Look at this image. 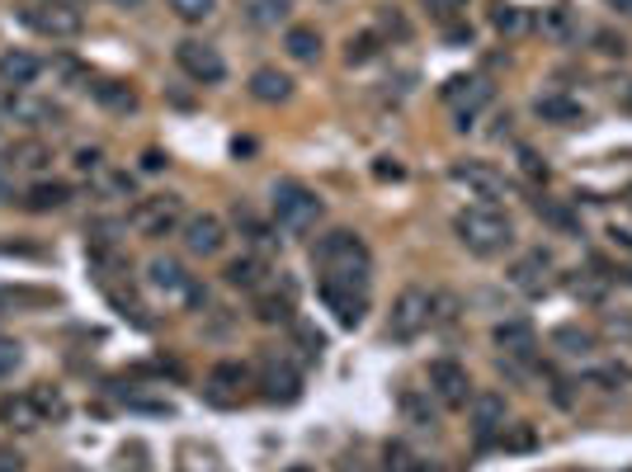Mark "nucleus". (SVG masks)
<instances>
[{"label": "nucleus", "mask_w": 632, "mask_h": 472, "mask_svg": "<svg viewBox=\"0 0 632 472\" xmlns=\"http://www.w3.org/2000/svg\"><path fill=\"white\" fill-rule=\"evenodd\" d=\"M260 397L264 402H279V406H289V402L303 397V373L293 369V359L264 355V364H260Z\"/></svg>", "instance_id": "12"}, {"label": "nucleus", "mask_w": 632, "mask_h": 472, "mask_svg": "<svg viewBox=\"0 0 632 472\" xmlns=\"http://www.w3.org/2000/svg\"><path fill=\"white\" fill-rule=\"evenodd\" d=\"M519 161H524L529 176H543L548 180V166H539V156H533V151H519Z\"/></svg>", "instance_id": "49"}, {"label": "nucleus", "mask_w": 632, "mask_h": 472, "mask_svg": "<svg viewBox=\"0 0 632 472\" xmlns=\"http://www.w3.org/2000/svg\"><path fill=\"white\" fill-rule=\"evenodd\" d=\"M256 317L264 326H289L293 322V279L274 274L264 289L256 293Z\"/></svg>", "instance_id": "16"}, {"label": "nucleus", "mask_w": 632, "mask_h": 472, "mask_svg": "<svg viewBox=\"0 0 632 472\" xmlns=\"http://www.w3.org/2000/svg\"><path fill=\"white\" fill-rule=\"evenodd\" d=\"M223 279L232 283V289H246V293H260L264 283L274 279V270H270V260L264 256H256V250H250V256H236L227 270H223Z\"/></svg>", "instance_id": "22"}, {"label": "nucleus", "mask_w": 632, "mask_h": 472, "mask_svg": "<svg viewBox=\"0 0 632 472\" xmlns=\"http://www.w3.org/2000/svg\"><path fill=\"white\" fill-rule=\"evenodd\" d=\"M492 100H496V86L486 81V76H449L444 81V104L453 109L458 128H472V119H477Z\"/></svg>", "instance_id": "9"}, {"label": "nucleus", "mask_w": 632, "mask_h": 472, "mask_svg": "<svg viewBox=\"0 0 632 472\" xmlns=\"http://www.w3.org/2000/svg\"><path fill=\"white\" fill-rule=\"evenodd\" d=\"M599 43H605V53H619V57L628 53V43H623V38H609V34H599Z\"/></svg>", "instance_id": "50"}, {"label": "nucleus", "mask_w": 632, "mask_h": 472, "mask_svg": "<svg viewBox=\"0 0 632 472\" xmlns=\"http://www.w3.org/2000/svg\"><path fill=\"white\" fill-rule=\"evenodd\" d=\"M283 47H289L293 61H316L321 57V34H316L312 24H293L289 34H283Z\"/></svg>", "instance_id": "29"}, {"label": "nucleus", "mask_w": 632, "mask_h": 472, "mask_svg": "<svg viewBox=\"0 0 632 472\" xmlns=\"http://www.w3.org/2000/svg\"><path fill=\"white\" fill-rule=\"evenodd\" d=\"M492 24L500 29V34H510V38H515V34H524V29H529L533 20H529L524 10H515V5H500V10L492 14Z\"/></svg>", "instance_id": "36"}, {"label": "nucleus", "mask_w": 632, "mask_h": 472, "mask_svg": "<svg viewBox=\"0 0 632 472\" xmlns=\"http://www.w3.org/2000/svg\"><path fill=\"white\" fill-rule=\"evenodd\" d=\"M430 397L444 406V412H463L472 402V378L463 364H453V359H435L430 364Z\"/></svg>", "instance_id": "11"}, {"label": "nucleus", "mask_w": 632, "mask_h": 472, "mask_svg": "<svg viewBox=\"0 0 632 472\" xmlns=\"http://www.w3.org/2000/svg\"><path fill=\"white\" fill-rule=\"evenodd\" d=\"M176 61H180V71L189 76V81H199V86H217L227 76L223 53H217L213 43H203V38H184L176 47Z\"/></svg>", "instance_id": "10"}, {"label": "nucleus", "mask_w": 632, "mask_h": 472, "mask_svg": "<svg viewBox=\"0 0 632 472\" xmlns=\"http://www.w3.org/2000/svg\"><path fill=\"white\" fill-rule=\"evenodd\" d=\"M623 109H628V114H632V81H628V90H623Z\"/></svg>", "instance_id": "53"}, {"label": "nucleus", "mask_w": 632, "mask_h": 472, "mask_svg": "<svg viewBox=\"0 0 632 472\" xmlns=\"http://www.w3.org/2000/svg\"><path fill=\"white\" fill-rule=\"evenodd\" d=\"M383 472H425V463L406 445H387L383 449Z\"/></svg>", "instance_id": "35"}, {"label": "nucleus", "mask_w": 632, "mask_h": 472, "mask_svg": "<svg viewBox=\"0 0 632 472\" xmlns=\"http://www.w3.org/2000/svg\"><path fill=\"white\" fill-rule=\"evenodd\" d=\"M236 227H246V241L256 246V256H264V250H270V246L279 241V236H274L270 227H264L256 213H246V209H236Z\"/></svg>", "instance_id": "31"}, {"label": "nucleus", "mask_w": 632, "mask_h": 472, "mask_svg": "<svg viewBox=\"0 0 632 472\" xmlns=\"http://www.w3.org/2000/svg\"><path fill=\"white\" fill-rule=\"evenodd\" d=\"M47 161H53V151H47L38 137H29V142H14V147H10V156H5V166H10V170H24V176H43V170H47Z\"/></svg>", "instance_id": "26"}, {"label": "nucleus", "mask_w": 632, "mask_h": 472, "mask_svg": "<svg viewBox=\"0 0 632 472\" xmlns=\"http://www.w3.org/2000/svg\"><path fill=\"white\" fill-rule=\"evenodd\" d=\"M439 317V297L430 289H420V283H410V289L397 293V303H392V317H387V336L392 340H416L425 330L435 326Z\"/></svg>", "instance_id": "6"}, {"label": "nucleus", "mask_w": 632, "mask_h": 472, "mask_svg": "<svg viewBox=\"0 0 632 472\" xmlns=\"http://www.w3.org/2000/svg\"><path fill=\"white\" fill-rule=\"evenodd\" d=\"M250 387V369L246 364H217L208 378H203V397L213 406H241Z\"/></svg>", "instance_id": "14"}, {"label": "nucleus", "mask_w": 632, "mask_h": 472, "mask_svg": "<svg viewBox=\"0 0 632 472\" xmlns=\"http://www.w3.org/2000/svg\"><path fill=\"white\" fill-rule=\"evenodd\" d=\"M166 5L176 10V20H184V24H203L217 14V0H166Z\"/></svg>", "instance_id": "32"}, {"label": "nucleus", "mask_w": 632, "mask_h": 472, "mask_svg": "<svg viewBox=\"0 0 632 472\" xmlns=\"http://www.w3.org/2000/svg\"><path fill=\"white\" fill-rule=\"evenodd\" d=\"M425 10L449 24V20H458V14H467V0H425Z\"/></svg>", "instance_id": "40"}, {"label": "nucleus", "mask_w": 632, "mask_h": 472, "mask_svg": "<svg viewBox=\"0 0 632 472\" xmlns=\"http://www.w3.org/2000/svg\"><path fill=\"white\" fill-rule=\"evenodd\" d=\"M104 166V156L100 147H86V151H76V170H86V176H94V170Z\"/></svg>", "instance_id": "44"}, {"label": "nucleus", "mask_w": 632, "mask_h": 472, "mask_svg": "<svg viewBox=\"0 0 632 472\" xmlns=\"http://www.w3.org/2000/svg\"><path fill=\"white\" fill-rule=\"evenodd\" d=\"M628 283H632V274H628Z\"/></svg>", "instance_id": "55"}, {"label": "nucleus", "mask_w": 632, "mask_h": 472, "mask_svg": "<svg viewBox=\"0 0 632 472\" xmlns=\"http://www.w3.org/2000/svg\"><path fill=\"white\" fill-rule=\"evenodd\" d=\"M316 293H321V303L326 312L336 317L340 326H359L363 317H369V293H359V289H336V283H316Z\"/></svg>", "instance_id": "18"}, {"label": "nucleus", "mask_w": 632, "mask_h": 472, "mask_svg": "<svg viewBox=\"0 0 632 472\" xmlns=\"http://www.w3.org/2000/svg\"><path fill=\"white\" fill-rule=\"evenodd\" d=\"M293 0H241V14L250 29H279L283 20H289Z\"/></svg>", "instance_id": "28"}, {"label": "nucleus", "mask_w": 632, "mask_h": 472, "mask_svg": "<svg viewBox=\"0 0 632 472\" xmlns=\"http://www.w3.org/2000/svg\"><path fill=\"white\" fill-rule=\"evenodd\" d=\"M14 199V170L0 161V203H10Z\"/></svg>", "instance_id": "48"}, {"label": "nucleus", "mask_w": 632, "mask_h": 472, "mask_svg": "<svg viewBox=\"0 0 632 472\" xmlns=\"http://www.w3.org/2000/svg\"><path fill=\"white\" fill-rule=\"evenodd\" d=\"M496 345H500V364L510 369L515 378H524L533 364H539V330H533L529 322H500L496 330Z\"/></svg>", "instance_id": "8"}, {"label": "nucleus", "mask_w": 632, "mask_h": 472, "mask_svg": "<svg viewBox=\"0 0 632 472\" xmlns=\"http://www.w3.org/2000/svg\"><path fill=\"white\" fill-rule=\"evenodd\" d=\"M90 94H94V104L109 109V114H137V90L128 81H100V76H94Z\"/></svg>", "instance_id": "24"}, {"label": "nucleus", "mask_w": 632, "mask_h": 472, "mask_svg": "<svg viewBox=\"0 0 632 472\" xmlns=\"http://www.w3.org/2000/svg\"><path fill=\"white\" fill-rule=\"evenodd\" d=\"M449 180H453V184H463L477 203H500L505 194H510V184H505V176H500L496 166H486V161H458V166L449 170Z\"/></svg>", "instance_id": "13"}, {"label": "nucleus", "mask_w": 632, "mask_h": 472, "mask_svg": "<svg viewBox=\"0 0 632 472\" xmlns=\"http://www.w3.org/2000/svg\"><path fill=\"white\" fill-rule=\"evenodd\" d=\"M67 416V402H61V392L53 387H34V392H14V397H0V425H10V430H43L47 420H61Z\"/></svg>", "instance_id": "4"}, {"label": "nucleus", "mask_w": 632, "mask_h": 472, "mask_svg": "<svg viewBox=\"0 0 632 472\" xmlns=\"http://www.w3.org/2000/svg\"><path fill=\"white\" fill-rule=\"evenodd\" d=\"M402 412L410 416V425H420V430H430V425H435V412L416 397V392H406V397H402Z\"/></svg>", "instance_id": "39"}, {"label": "nucleus", "mask_w": 632, "mask_h": 472, "mask_svg": "<svg viewBox=\"0 0 632 472\" xmlns=\"http://www.w3.org/2000/svg\"><path fill=\"white\" fill-rule=\"evenodd\" d=\"M453 232H458V241L482 260H492L500 250L515 246V223L500 203H472V209H463L453 217Z\"/></svg>", "instance_id": "2"}, {"label": "nucleus", "mask_w": 632, "mask_h": 472, "mask_svg": "<svg viewBox=\"0 0 632 472\" xmlns=\"http://www.w3.org/2000/svg\"><path fill=\"white\" fill-rule=\"evenodd\" d=\"M38 76H43V61L34 53H24V47L0 53V86H5V90H29Z\"/></svg>", "instance_id": "21"}, {"label": "nucleus", "mask_w": 632, "mask_h": 472, "mask_svg": "<svg viewBox=\"0 0 632 472\" xmlns=\"http://www.w3.org/2000/svg\"><path fill=\"white\" fill-rule=\"evenodd\" d=\"M548 274H552V256L548 250H524L515 265H510V283L529 297H543L548 293Z\"/></svg>", "instance_id": "19"}, {"label": "nucleus", "mask_w": 632, "mask_h": 472, "mask_svg": "<svg viewBox=\"0 0 632 472\" xmlns=\"http://www.w3.org/2000/svg\"><path fill=\"white\" fill-rule=\"evenodd\" d=\"M20 20L34 29L38 38H53V43L81 38V29H86V14L76 0H29V5H20Z\"/></svg>", "instance_id": "5"}, {"label": "nucleus", "mask_w": 632, "mask_h": 472, "mask_svg": "<svg viewBox=\"0 0 632 472\" xmlns=\"http://www.w3.org/2000/svg\"><path fill=\"white\" fill-rule=\"evenodd\" d=\"M289 472H312V468H289Z\"/></svg>", "instance_id": "54"}, {"label": "nucleus", "mask_w": 632, "mask_h": 472, "mask_svg": "<svg viewBox=\"0 0 632 472\" xmlns=\"http://www.w3.org/2000/svg\"><path fill=\"white\" fill-rule=\"evenodd\" d=\"M373 176H377V180H402V176H406V166H402V161H392V156H377Z\"/></svg>", "instance_id": "43"}, {"label": "nucleus", "mask_w": 632, "mask_h": 472, "mask_svg": "<svg viewBox=\"0 0 632 472\" xmlns=\"http://www.w3.org/2000/svg\"><path fill=\"white\" fill-rule=\"evenodd\" d=\"M539 217H548V223H552V227H562L566 236H576V232H580V227H576V217L566 213L562 203H552V199H539Z\"/></svg>", "instance_id": "38"}, {"label": "nucleus", "mask_w": 632, "mask_h": 472, "mask_svg": "<svg viewBox=\"0 0 632 472\" xmlns=\"http://www.w3.org/2000/svg\"><path fill=\"white\" fill-rule=\"evenodd\" d=\"M24 364V345L14 340V336H0V383L5 378H14V369Z\"/></svg>", "instance_id": "37"}, {"label": "nucleus", "mask_w": 632, "mask_h": 472, "mask_svg": "<svg viewBox=\"0 0 632 472\" xmlns=\"http://www.w3.org/2000/svg\"><path fill=\"white\" fill-rule=\"evenodd\" d=\"M133 232L137 236H147V241H161V236L170 232H180L184 227V199L180 194H147L133 209Z\"/></svg>", "instance_id": "7"}, {"label": "nucleus", "mask_w": 632, "mask_h": 472, "mask_svg": "<svg viewBox=\"0 0 632 472\" xmlns=\"http://www.w3.org/2000/svg\"><path fill=\"white\" fill-rule=\"evenodd\" d=\"M270 209H274L279 232H289V236H307L316 223H321V213H326L321 199H316L303 180H279L270 189Z\"/></svg>", "instance_id": "3"}, {"label": "nucleus", "mask_w": 632, "mask_h": 472, "mask_svg": "<svg viewBox=\"0 0 632 472\" xmlns=\"http://www.w3.org/2000/svg\"><path fill=\"white\" fill-rule=\"evenodd\" d=\"M383 34H397V38H406V34H410V24L402 20L397 10H383ZM383 34H377V38H383Z\"/></svg>", "instance_id": "45"}, {"label": "nucleus", "mask_w": 632, "mask_h": 472, "mask_svg": "<svg viewBox=\"0 0 632 472\" xmlns=\"http://www.w3.org/2000/svg\"><path fill=\"white\" fill-rule=\"evenodd\" d=\"M312 260H316V274H321L316 283H336V289H359V293L373 289V250L363 246V236L350 227L326 232L321 241H316Z\"/></svg>", "instance_id": "1"}, {"label": "nucleus", "mask_w": 632, "mask_h": 472, "mask_svg": "<svg viewBox=\"0 0 632 472\" xmlns=\"http://www.w3.org/2000/svg\"><path fill=\"white\" fill-rule=\"evenodd\" d=\"M533 114L543 123H557V128H576V123H586V104L572 100V94H562V90H548L533 100Z\"/></svg>", "instance_id": "20"}, {"label": "nucleus", "mask_w": 632, "mask_h": 472, "mask_svg": "<svg viewBox=\"0 0 632 472\" xmlns=\"http://www.w3.org/2000/svg\"><path fill=\"white\" fill-rule=\"evenodd\" d=\"M147 283H151L156 293H166V297H189V303H199V297H203V289H199V283L189 279L170 256H156V260L147 265Z\"/></svg>", "instance_id": "17"}, {"label": "nucleus", "mask_w": 632, "mask_h": 472, "mask_svg": "<svg viewBox=\"0 0 632 472\" xmlns=\"http://www.w3.org/2000/svg\"><path fill=\"white\" fill-rule=\"evenodd\" d=\"M548 34H557V38L572 34V10H566V5H552V10H548Z\"/></svg>", "instance_id": "41"}, {"label": "nucleus", "mask_w": 632, "mask_h": 472, "mask_svg": "<svg viewBox=\"0 0 632 472\" xmlns=\"http://www.w3.org/2000/svg\"><path fill=\"white\" fill-rule=\"evenodd\" d=\"M184 250L189 256H199V260H208L217 256V250L227 246V227H223V217H213V213H194V217H184Z\"/></svg>", "instance_id": "15"}, {"label": "nucleus", "mask_w": 632, "mask_h": 472, "mask_svg": "<svg viewBox=\"0 0 632 472\" xmlns=\"http://www.w3.org/2000/svg\"><path fill=\"white\" fill-rule=\"evenodd\" d=\"M250 94H256L260 104H283L293 94V81L279 67H260L256 76H250Z\"/></svg>", "instance_id": "27"}, {"label": "nucleus", "mask_w": 632, "mask_h": 472, "mask_svg": "<svg viewBox=\"0 0 632 472\" xmlns=\"http://www.w3.org/2000/svg\"><path fill=\"white\" fill-rule=\"evenodd\" d=\"M467 406H472V425H477L482 445L492 435H505V397H500V392H477Z\"/></svg>", "instance_id": "23"}, {"label": "nucleus", "mask_w": 632, "mask_h": 472, "mask_svg": "<svg viewBox=\"0 0 632 472\" xmlns=\"http://www.w3.org/2000/svg\"><path fill=\"white\" fill-rule=\"evenodd\" d=\"M505 449H533V430H529V425H519V430L505 439Z\"/></svg>", "instance_id": "47"}, {"label": "nucleus", "mask_w": 632, "mask_h": 472, "mask_svg": "<svg viewBox=\"0 0 632 472\" xmlns=\"http://www.w3.org/2000/svg\"><path fill=\"white\" fill-rule=\"evenodd\" d=\"M67 203H71V184H61V180H38V184H29V194H24L29 213H53V209H67Z\"/></svg>", "instance_id": "25"}, {"label": "nucleus", "mask_w": 632, "mask_h": 472, "mask_svg": "<svg viewBox=\"0 0 632 472\" xmlns=\"http://www.w3.org/2000/svg\"><path fill=\"white\" fill-rule=\"evenodd\" d=\"M613 10H623V14H632V0H609Z\"/></svg>", "instance_id": "51"}, {"label": "nucleus", "mask_w": 632, "mask_h": 472, "mask_svg": "<svg viewBox=\"0 0 632 472\" xmlns=\"http://www.w3.org/2000/svg\"><path fill=\"white\" fill-rule=\"evenodd\" d=\"M297 340L307 345V355H312V359L326 350V336H321V330H312V326H303V322H297Z\"/></svg>", "instance_id": "42"}, {"label": "nucleus", "mask_w": 632, "mask_h": 472, "mask_svg": "<svg viewBox=\"0 0 632 472\" xmlns=\"http://www.w3.org/2000/svg\"><path fill=\"white\" fill-rule=\"evenodd\" d=\"M552 345H557L562 355H590L595 350V336L586 326H557L552 330Z\"/></svg>", "instance_id": "30"}, {"label": "nucleus", "mask_w": 632, "mask_h": 472, "mask_svg": "<svg viewBox=\"0 0 632 472\" xmlns=\"http://www.w3.org/2000/svg\"><path fill=\"white\" fill-rule=\"evenodd\" d=\"M605 289H609V274H599V270H586V274L576 270V279H572V293L586 297V303H599V297H605Z\"/></svg>", "instance_id": "33"}, {"label": "nucleus", "mask_w": 632, "mask_h": 472, "mask_svg": "<svg viewBox=\"0 0 632 472\" xmlns=\"http://www.w3.org/2000/svg\"><path fill=\"white\" fill-rule=\"evenodd\" d=\"M377 47H383V38H377V34H359V38L345 43V61H350V67H363V61L377 57Z\"/></svg>", "instance_id": "34"}, {"label": "nucleus", "mask_w": 632, "mask_h": 472, "mask_svg": "<svg viewBox=\"0 0 632 472\" xmlns=\"http://www.w3.org/2000/svg\"><path fill=\"white\" fill-rule=\"evenodd\" d=\"M109 5H123V10H137L142 0H109Z\"/></svg>", "instance_id": "52"}, {"label": "nucleus", "mask_w": 632, "mask_h": 472, "mask_svg": "<svg viewBox=\"0 0 632 472\" xmlns=\"http://www.w3.org/2000/svg\"><path fill=\"white\" fill-rule=\"evenodd\" d=\"M0 472H24V459H20V449L0 445Z\"/></svg>", "instance_id": "46"}]
</instances>
